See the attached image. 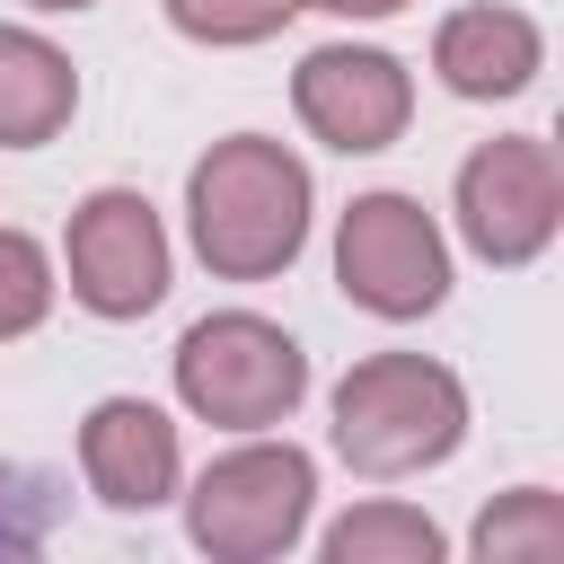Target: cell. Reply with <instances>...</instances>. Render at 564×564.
<instances>
[{
	"label": "cell",
	"instance_id": "cell-1",
	"mask_svg": "<svg viewBox=\"0 0 564 564\" xmlns=\"http://www.w3.org/2000/svg\"><path fill=\"white\" fill-rule=\"evenodd\" d=\"M308 167L264 132H229L185 167V229L212 282H273L308 247Z\"/></svg>",
	"mask_w": 564,
	"mask_h": 564
},
{
	"label": "cell",
	"instance_id": "cell-2",
	"mask_svg": "<svg viewBox=\"0 0 564 564\" xmlns=\"http://www.w3.org/2000/svg\"><path fill=\"white\" fill-rule=\"evenodd\" d=\"M467 441V388L432 352H370L335 379V449L352 476L397 485Z\"/></svg>",
	"mask_w": 564,
	"mask_h": 564
},
{
	"label": "cell",
	"instance_id": "cell-3",
	"mask_svg": "<svg viewBox=\"0 0 564 564\" xmlns=\"http://www.w3.org/2000/svg\"><path fill=\"white\" fill-rule=\"evenodd\" d=\"M308 511H317V458L300 441H247L194 476L185 538L212 564H273L308 538Z\"/></svg>",
	"mask_w": 564,
	"mask_h": 564
},
{
	"label": "cell",
	"instance_id": "cell-4",
	"mask_svg": "<svg viewBox=\"0 0 564 564\" xmlns=\"http://www.w3.org/2000/svg\"><path fill=\"white\" fill-rule=\"evenodd\" d=\"M176 397L194 423H220V432H273L291 423V405L308 397V352L256 317V308H220V317H194L185 344H176Z\"/></svg>",
	"mask_w": 564,
	"mask_h": 564
},
{
	"label": "cell",
	"instance_id": "cell-5",
	"mask_svg": "<svg viewBox=\"0 0 564 564\" xmlns=\"http://www.w3.org/2000/svg\"><path fill=\"white\" fill-rule=\"evenodd\" d=\"M335 282L352 308L405 326L449 300V247L414 194H352L335 220Z\"/></svg>",
	"mask_w": 564,
	"mask_h": 564
},
{
	"label": "cell",
	"instance_id": "cell-6",
	"mask_svg": "<svg viewBox=\"0 0 564 564\" xmlns=\"http://www.w3.org/2000/svg\"><path fill=\"white\" fill-rule=\"evenodd\" d=\"M458 238L485 256V264H538L564 229V167L538 132H502V141H476L467 167H458Z\"/></svg>",
	"mask_w": 564,
	"mask_h": 564
},
{
	"label": "cell",
	"instance_id": "cell-7",
	"mask_svg": "<svg viewBox=\"0 0 564 564\" xmlns=\"http://www.w3.org/2000/svg\"><path fill=\"white\" fill-rule=\"evenodd\" d=\"M62 264H70V300L88 317H106V326L150 317L167 300V229H159L150 194L97 185L62 229Z\"/></svg>",
	"mask_w": 564,
	"mask_h": 564
},
{
	"label": "cell",
	"instance_id": "cell-8",
	"mask_svg": "<svg viewBox=\"0 0 564 564\" xmlns=\"http://www.w3.org/2000/svg\"><path fill=\"white\" fill-rule=\"evenodd\" d=\"M291 106H300V123H308L326 150L370 159V150L405 141V123H414V79H405V62L379 53V44H317V53L291 70Z\"/></svg>",
	"mask_w": 564,
	"mask_h": 564
},
{
	"label": "cell",
	"instance_id": "cell-9",
	"mask_svg": "<svg viewBox=\"0 0 564 564\" xmlns=\"http://www.w3.org/2000/svg\"><path fill=\"white\" fill-rule=\"evenodd\" d=\"M79 476L106 511H159L176 485H185V449H176V423L150 405V397H106L88 405L79 423Z\"/></svg>",
	"mask_w": 564,
	"mask_h": 564
},
{
	"label": "cell",
	"instance_id": "cell-10",
	"mask_svg": "<svg viewBox=\"0 0 564 564\" xmlns=\"http://www.w3.org/2000/svg\"><path fill=\"white\" fill-rule=\"evenodd\" d=\"M432 70L449 97L467 106H494V97H520L538 70H546V35L529 9H502V0H476V9H449L441 35H432Z\"/></svg>",
	"mask_w": 564,
	"mask_h": 564
},
{
	"label": "cell",
	"instance_id": "cell-11",
	"mask_svg": "<svg viewBox=\"0 0 564 564\" xmlns=\"http://www.w3.org/2000/svg\"><path fill=\"white\" fill-rule=\"evenodd\" d=\"M79 115V70L35 26H0V150H44Z\"/></svg>",
	"mask_w": 564,
	"mask_h": 564
},
{
	"label": "cell",
	"instance_id": "cell-12",
	"mask_svg": "<svg viewBox=\"0 0 564 564\" xmlns=\"http://www.w3.org/2000/svg\"><path fill=\"white\" fill-rule=\"evenodd\" d=\"M449 538L414 511V502H352L326 529V564H441Z\"/></svg>",
	"mask_w": 564,
	"mask_h": 564
},
{
	"label": "cell",
	"instance_id": "cell-13",
	"mask_svg": "<svg viewBox=\"0 0 564 564\" xmlns=\"http://www.w3.org/2000/svg\"><path fill=\"white\" fill-rule=\"evenodd\" d=\"M476 555L485 564H555L564 555V502L546 485H511L485 520H476Z\"/></svg>",
	"mask_w": 564,
	"mask_h": 564
},
{
	"label": "cell",
	"instance_id": "cell-14",
	"mask_svg": "<svg viewBox=\"0 0 564 564\" xmlns=\"http://www.w3.org/2000/svg\"><path fill=\"white\" fill-rule=\"evenodd\" d=\"M159 9H167V26H176V35L220 44V53L264 44V35H282V26L300 18V0H159Z\"/></svg>",
	"mask_w": 564,
	"mask_h": 564
},
{
	"label": "cell",
	"instance_id": "cell-15",
	"mask_svg": "<svg viewBox=\"0 0 564 564\" xmlns=\"http://www.w3.org/2000/svg\"><path fill=\"white\" fill-rule=\"evenodd\" d=\"M53 317V256L26 229H0V344L35 335Z\"/></svg>",
	"mask_w": 564,
	"mask_h": 564
},
{
	"label": "cell",
	"instance_id": "cell-16",
	"mask_svg": "<svg viewBox=\"0 0 564 564\" xmlns=\"http://www.w3.org/2000/svg\"><path fill=\"white\" fill-rule=\"evenodd\" d=\"M53 520H62V485L35 476V467H18V458H0V564L35 555L53 538Z\"/></svg>",
	"mask_w": 564,
	"mask_h": 564
},
{
	"label": "cell",
	"instance_id": "cell-17",
	"mask_svg": "<svg viewBox=\"0 0 564 564\" xmlns=\"http://www.w3.org/2000/svg\"><path fill=\"white\" fill-rule=\"evenodd\" d=\"M300 9H335V18H397L414 0H300Z\"/></svg>",
	"mask_w": 564,
	"mask_h": 564
},
{
	"label": "cell",
	"instance_id": "cell-18",
	"mask_svg": "<svg viewBox=\"0 0 564 564\" xmlns=\"http://www.w3.org/2000/svg\"><path fill=\"white\" fill-rule=\"evenodd\" d=\"M26 9H44V18H70V9H97V0H26Z\"/></svg>",
	"mask_w": 564,
	"mask_h": 564
}]
</instances>
